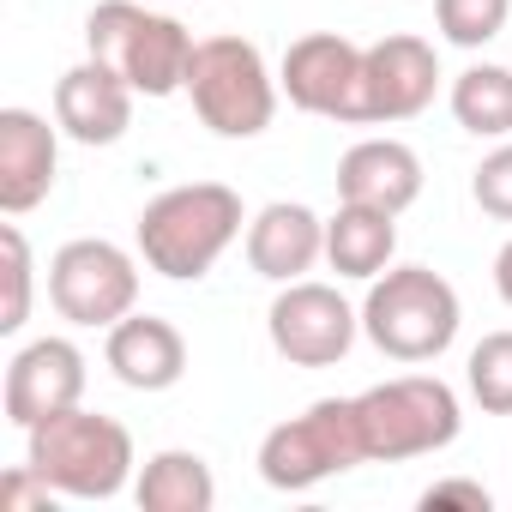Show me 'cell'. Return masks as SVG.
<instances>
[{"mask_svg": "<svg viewBox=\"0 0 512 512\" xmlns=\"http://www.w3.org/2000/svg\"><path fill=\"white\" fill-rule=\"evenodd\" d=\"M241 193L223 187V181H181V187H163L139 223H133V241H139V260L169 278V284H199L223 253L241 241Z\"/></svg>", "mask_w": 512, "mask_h": 512, "instance_id": "6da1fadb", "label": "cell"}, {"mask_svg": "<svg viewBox=\"0 0 512 512\" xmlns=\"http://www.w3.org/2000/svg\"><path fill=\"white\" fill-rule=\"evenodd\" d=\"M25 464L61 494V500H115L133 476H139V458H133V434L103 416V410H61L49 422H37L25 434Z\"/></svg>", "mask_w": 512, "mask_h": 512, "instance_id": "7a4b0ae2", "label": "cell"}, {"mask_svg": "<svg viewBox=\"0 0 512 512\" xmlns=\"http://www.w3.org/2000/svg\"><path fill=\"white\" fill-rule=\"evenodd\" d=\"M464 326L458 290L434 266H386L362 302V338L392 362H440Z\"/></svg>", "mask_w": 512, "mask_h": 512, "instance_id": "3957f363", "label": "cell"}, {"mask_svg": "<svg viewBox=\"0 0 512 512\" xmlns=\"http://www.w3.org/2000/svg\"><path fill=\"white\" fill-rule=\"evenodd\" d=\"M193 31L169 13H145L139 0H103L85 19V55L121 73L139 97H175L193 73Z\"/></svg>", "mask_w": 512, "mask_h": 512, "instance_id": "277c9868", "label": "cell"}, {"mask_svg": "<svg viewBox=\"0 0 512 512\" xmlns=\"http://www.w3.org/2000/svg\"><path fill=\"white\" fill-rule=\"evenodd\" d=\"M356 422H362L368 464H404V458L446 452L464 428V404L440 374H398L356 392Z\"/></svg>", "mask_w": 512, "mask_h": 512, "instance_id": "5b68a950", "label": "cell"}, {"mask_svg": "<svg viewBox=\"0 0 512 512\" xmlns=\"http://www.w3.org/2000/svg\"><path fill=\"white\" fill-rule=\"evenodd\" d=\"M187 97L193 115L217 133V139H260L278 115V73L266 67L260 43L247 37H199L193 49V73H187Z\"/></svg>", "mask_w": 512, "mask_h": 512, "instance_id": "8992f818", "label": "cell"}, {"mask_svg": "<svg viewBox=\"0 0 512 512\" xmlns=\"http://www.w3.org/2000/svg\"><path fill=\"white\" fill-rule=\"evenodd\" d=\"M253 464H260V482L278 488V494H308V488H320V482L368 464L356 398H320L302 416L278 422L260 440V458H253Z\"/></svg>", "mask_w": 512, "mask_h": 512, "instance_id": "52a82bcc", "label": "cell"}, {"mask_svg": "<svg viewBox=\"0 0 512 512\" xmlns=\"http://www.w3.org/2000/svg\"><path fill=\"white\" fill-rule=\"evenodd\" d=\"M49 308L67 326L109 332L115 320H127L139 308V260L121 241H103V235H79V241L55 247V260H49Z\"/></svg>", "mask_w": 512, "mask_h": 512, "instance_id": "ba28073f", "label": "cell"}, {"mask_svg": "<svg viewBox=\"0 0 512 512\" xmlns=\"http://www.w3.org/2000/svg\"><path fill=\"white\" fill-rule=\"evenodd\" d=\"M266 332L290 368H338L356 350L362 308H350L332 284L296 278V284H278V296L266 308Z\"/></svg>", "mask_w": 512, "mask_h": 512, "instance_id": "9c48e42d", "label": "cell"}, {"mask_svg": "<svg viewBox=\"0 0 512 512\" xmlns=\"http://www.w3.org/2000/svg\"><path fill=\"white\" fill-rule=\"evenodd\" d=\"M440 91V55L416 31H392L362 49V97H356V127H398L416 121Z\"/></svg>", "mask_w": 512, "mask_h": 512, "instance_id": "30bf717a", "label": "cell"}, {"mask_svg": "<svg viewBox=\"0 0 512 512\" xmlns=\"http://www.w3.org/2000/svg\"><path fill=\"white\" fill-rule=\"evenodd\" d=\"M278 85L302 115L320 121H350L356 127V97H362V43L338 31H308L284 49Z\"/></svg>", "mask_w": 512, "mask_h": 512, "instance_id": "8fae6325", "label": "cell"}, {"mask_svg": "<svg viewBox=\"0 0 512 512\" xmlns=\"http://www.w3.org/2000/svg\"><path fill=\"white\" fill-rule=\"evenodd\" d=\"M85 350L73 338H31L7 362V422L31 434L37 422L85 404Z\"/></svg>", "mask_w": 512, "mask_h": 512, "instance_id": "7c38bea8", "label": "cell"}, {"mask_svg": "<svg viewBox=\"0 0 512 512\" xmlns=\"http://www.w3.org/2000/svg\"><path fill=\"white\" fill-rule=\"evenodd\" d=\"M61 175V127L37 109H0V211L25 217L55 193Z\"/></svg>", "mask_w": 512, "mask_h": 512, "instance_id": "4fadbf2b", "label": "cell"}, {"mask_svg": "<svg viewBox=\"0 0 512 512\" xmlns=\"http://www.w3.org/2000/svg\"><path fill=\"white\" fill-rule=\"evenodd\" d=\"M326 260V217L302 199H272L247 217V266L266 284H296Z\"/></svg>", "mask_w": 512, "mask_h": 512, "instance_id": "5bb4252c", "label": "cell"}, {"mask_svg": "<svg viewBox=\"0 0 512 512\" xmlns=\"http://www.w3.org/2000/svg\"><path fill=\"white\" fill-rule=\"evenodd\" d=\"M133 85L121 73H109L103 61H79L55 79V127L73 145H115L133 127Z\"/></svg>", "mask_w": 512, "mask_h": 512, "instance_id": "9a60e30c", "label": "cell"}, {"mask_svg": "<svg viewBox=\"0 0 512 512\" xmlns=\"http://www.w3.org/2000/svg\"><path fill=\"white\" fill-rule=\"evenodd\" d=\"M103 362H109V374H115L127 392H169V386H181V374H187V338H181L163 314H139V308H133L127 320L109 326Z\"/></svg>", "mask_w": 512, "mask_h": 512, "instance_id": "2e32d148", "label": "cell"}, {"mask_svg": "<svg viewBox=\"0 0 512 512\" xmlns=\"http://www.w3.org/2000/svg\"><path fill=\"white\" fill-rule=\"evenodd\" d=\"M338 199L380 205V211L404 217L422 199V157L404 139H356L338 157Z\"/></svg>", "mask_w": 512, "mask_h": 512, "instance_id": "e0dca14e", "label": "cell"}, {"mask_svg": "<svg viewBox=\"0 0 512 512\" xmlns=\"http://www.w3.org/2000/svg\"><path fill=\"white\" fill-rule=\"evenodd\" d=\"M398 253V217L380 211V205H356V199H338V211L326 217V266L338 278H356V284H374Z\"/></svg>", "mask_w": 512, "mask_h": 512, "instance_id": "ac0fdd59", "label": "cell"}, {"mask_svg": "<svg viewBox=\"0 0 512 512\" xmlns=\"http://www.w3.org/2000/svg\"><path fill=\"white\" fill-rule=\"evenodd\" d=\"M133 500L139 512H211L217 506V476L199 452L187 446H163L139 464L133 476Z\"/></svg>", "mask_w": 512, "mask_h": 512, "instance_id": "d6986e66", "label": "cell"}, {"mask_svg": "<svg viewBox=\"0 0 512 512\" xmlns=\"http://www.w3.org/2000/svg\"><path fill=\"white\" fill-rule=\"evenodd\" d=\"M446 103H452V121L470 139H512V67H500V61L464 67L452 79Z\"/></svg>", "mask_w": 512, "mask_h": 512, "instance_id": "ffe728a7", "label": "cell"}, {"mask_svg": "<svg viewBox=\"0 0 512 512\" xmlns=\"http://www.w3.org/2000/svg\"><path fill=\"white\" fill-rule=\"evenodd\" d=\"M464 386L488 416H512V332H488L470 362H464Z\"/></svg>", "mask_w": 512, "mask_h": 512, "instance_id": "44dd1931", "label": "cell"}, {"mask_svg": "<svg viewBox=\"0 0 512 512\" xmlns=\"http://www.w3.org/2000/svg\"><path fill=\"white\" fill-rule=\"evenodd\" d=\"M512 19V0H434V31L452 49H488Z\"/></svg>", "mask_w": 512, "mask_h": 512, "instance_id": "7402d4cb", "label": "cell"}, {"mask_svg": "<svg viewBox=\"0 0 512 512\" xmlns=\"http://www.w3.org/2000/svg\"><path fill=\"white\" fill-rule=\"evenodd\" d=\"M0 247H7V308H0V332H25L31 320V290H37V260L19 223H0Z\"/></svg>", "mask_w": 512, "mask_h": 512, "instance_id": "603a6c76", "label": "cell"}, {"mask_svg": "<svg viewBox=\"0 0 512 512\" xmlns=\"http://www.w3.org/2000/svg\"><path fill=\"white\" fill-rule=\"evenodd\" d=\"M470 199H476L488 217L512 223V139H500V145L470 169Z\"/></svg>", "mask_w": 512, "mask_h": 512, "instance_id": "cb8c5ba5", "label": "cell"}, {"mask_svg": "<svg viewBox=\"0 0 512 512\" xmlns=\"http://www.w3.org/2000/svg\"><path fill=\"white\" fill-rule=\"evenodd\" d=\"M61 494L31 470V464H19V470H7V482H0V506H7V512H25V506H37V512H49Z\"/></svg>", "mask_w": 512, "mask_h": 512, "instance_id": "d4e9b609", "label": "cell"}, {"mask_svg": "<svg viewBox=\"0 0 512 512\" xmlns=\"http://www.w3.org/2000/svg\"><path fill=\"white\" fill-rule=\"evenodd\" d=\"M422 506H428V512H434V506L488 512V506H494V494H488L482 482H470V476H440V482H428V488H422Z\"/></svg>", "mask_w": 512, "mask_h": 512, "instance_id": "484cf974", "label": "cell"}, {"mask_svg": "<svg viewBox=\"0 0 512 512\" xmlns=\"http://www.w3.org/2000/svg\"><path fill=\"white\" fill-rule=\"evenodd\" d=\"M494 290H500V302L512 308V241L494 253Z\"/></svg>", "mask_w": 512, "mask_h": 512, "instance_id": "4316f807", "label": "cell"}]
</instances>
